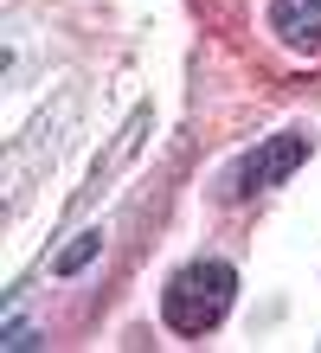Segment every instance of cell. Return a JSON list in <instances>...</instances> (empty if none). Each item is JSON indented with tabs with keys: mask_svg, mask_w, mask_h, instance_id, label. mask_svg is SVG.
Instances as JSON below:
<instances>
[{
	"mask_svg": "<svg viewBox=\"0 0 321 353\" xmlns=\"http://www.w3.org/2000/svg\"><path fill=\"white\" fill-rule=\"evenodd\" d=\"M309 161V135H295V129H283V135H270V141H257V148L231 168V199H251V193H270V186H283L295 168Z\"/></svg>",
	"mask_w": 321,
	"mask_h": 353,
	"instance_id": "7a4b0ae2",
	"label": "cell"
},
{
	"mask_svg": "<svg viewBox=\"0 0 321 353\" xmlns=\"http://www.w3.org/2000/svg\"><path fill=\"white\" fill-rule=\"evenodd\" d=\"M231 296H238V270L219 263V257H200V263H186L180 276L167 283L161 315H167V327H174V334H206V327L225 321Z\"/></svg>",
	"mask_w": 321,
	"mask_h": 353,
	"instance_id": "6da1fadb",
	"label": "cell"
},
{
	"mask_svg": "<svg viewBox=\"0 0 321 353\" xmlns=\"http://www.w3.org/2000/svg\"><path fill=\"white\" fill-rule=\"evenodd\" d=\"M97 251H103V232H84L77 244H64V251H58V276H77V270L90 263Z\"/></svg>",
	"mask_w": 321,
	"mask_h": 353,
	"instance_id": "277c9868",
	"label": "cell"
},
{
	"mask_svg": "<svg viewBox=\"0 0 321 353\" xmlns=\"http://www.w3.org/2000/svg\"><path fill=\"white\" fill-rule=\"evenodd\" d=\"M270 32L289 52L315 58L321 52V0H270Z\"/></svg>",
	"mask_w": 321,
	"mask_h": 353,
	"instance_id": "3957f363",
	"label": "cell"
},
{
	"mask_svg": "<svg viewBox=\"0 0 321 353\" xmlns=\"http://www.w3.org/2000/svg\"><path fill=\"white\" fill-rule=\"evenodd\" d=\"M0 347H13V353H26V347H39V334H32L26 321H7V327H0Z\"/></svg>",
	"mask_w": 321,
	"mask_h": 353,
	"instance_id": "5b68a950",
	"label": "cell"
}]
</instances>
